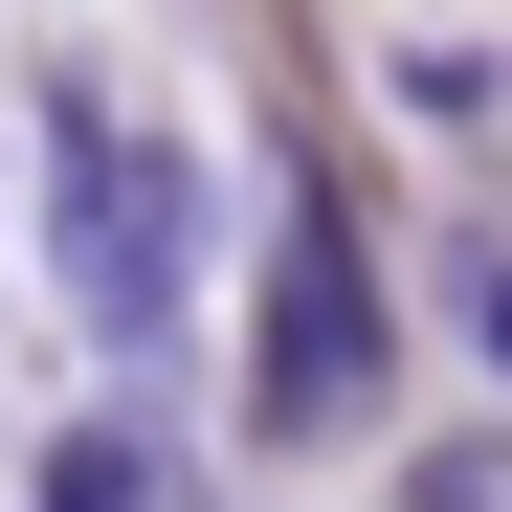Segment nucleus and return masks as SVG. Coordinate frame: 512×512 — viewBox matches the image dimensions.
<instances>
[{
    "label": "nucleus",
    "mask_w": 512,
    "mask_h": 512,
    "mask_svg": "<svg viewBox=\"0 0 512 512\" xmlns=\"http://www.w3.org/2000/svg\"><path fill=\"white\" fill-rule=\"evenodd\" d=\"M401 512H512V446H423V468H401Z\"/></svg>",
    "instance_id": "4"
},
{
    "label": "nucleus",
    "mask_w": 512,
    "mask_h": 512,
    "mask_svg": "<svg viewBox=\"0 0 512 512\" xmlns=\"http://www.w3.org/2000/svg\"><path fill=\"white\" fill-rule=\"evenodd\" d=\"M45 512H179V490H156L112 423H67V446H45Z\"/></svg>",
    "instance_id": "3"
},
{
    "label": "nucleus",
    "mask_w": 512,
    "mask_h": 512,
    "mask_svg": "<svg viewBox=\"0 0 512 512\" xmlns=\"http://www.w3.org/2000/svg\"><path fill=\"white\" fill-rule=\"evenodd\" d=\"M179 245H201L179 156H156V134H67V268H90V312H112V334L179 312Z\"/></svg>",
    "instance_id": "2"
},
{
    "label": "nucleus",
    "mask_w": 512,
    "mask_h": 512,
    "mask_svg": "<svg viewBox=\"0 0 512 512\" xmlns=\"http://www.w3.org/2000/svg\"><path fill=\"white\" fill-rule=\"evenodd\" d=\"M357 379H379V268H357L334 223H290V245H268V357H245V401H268V446H312Z\"/></svg>",
    "instance_id": "1"
}]
</instances>
